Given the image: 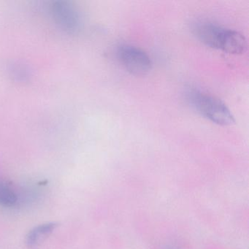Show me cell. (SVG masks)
Returning a JSON list of instances; mask_svg holds the SVG:
<instances>
[{
	"mask_svg": "<svg viewBox=\"0 0 249 249\" xmlns=\"http://www.w3.org/2000/svg\"><path fill=\"white\" fill-rule=\"evenodd\" d=\"M195 35L204 44L231 54H241L247 49L244 36L235 30L223 28L211 23H201L194 28Z\"/></svg>",
	"mask_w": 249,
	"mask_h": 249,
	"instance_id": "1",
	"label": "cell"
},
{
	"mask_svg": "<svg viewBox=\"0 0 249 249\" xmlns=\"http://www.w3.org/2000/svg\"><path fill=\"white\" fill-rule=\"evenodd\" d=\"M186 97L192 107L213 123L221 126L234 123V116L220 99L195 89L189 90Z\"/></svg>",
	"mask_w": 249,
	"mask_h": 249,
	"instance_id": "2",
	"label": "cell"
},
{
	"mask_svg": "<svg viewBox=\"0 0 249 249\" xmlns=\"http://www.w3.org/2000/svg\"><path fill=\"white\" fill-rule=\"evenodd\" d=\"M116 56L122 67L132 75H146L152 68L148 53L136 46L121 45L116 50Z\"/></svg>",
	"mask_w": 249,
	"mask_h": 249,
	"instance_id": "3",
	"label": "cell"
},
{
	"mask_svg": "<svg viewBox=\"0 0 249 249\" xmlns=\"http://www.w3.org/2000/svg\"><path fill=\"white\" fill-rule=\"evenodd\" d=\"M49 11L55 22L63 30L74 33L81 24L79 14L71 3L65 1H55L49 6Z\"/></svg>",
	"mask_w": 249,
	"mask_h": 249,
	"instance_id": "4",
	"label": "cell"
},
{
	"mask_svg": "<svg viewBox=\"0 0 249 249\" xmlns=\"http://www.w3.org/2000/svg\"><path fill=\"white\" fill-rule=\"evenodd\" d=\"M58 227L56 222H47L40 224L30 230L26 237V244L30 249L40 246Z\"/></svg>",
	"mask_w": 249,
	"mask_h": 249,
	"instance_id": "5",
	"label": "cell"
},
{
	"mask_svg": "<svg viewBox=\"0 0 249 249\" xmlns=\"http://www.w3.org/2000/svg\"><path fill=\"white\" fill-rule=\"evenodd\" d=\"M18 197L14 189L4 182H0V205L11 208L17 205Z\"/></svg>",
	"mask_w": 249,
	"mask_h": 249,
	"instance_id": "6",
	"label": "cell"
}]
</instances>
